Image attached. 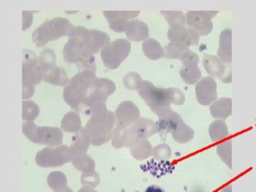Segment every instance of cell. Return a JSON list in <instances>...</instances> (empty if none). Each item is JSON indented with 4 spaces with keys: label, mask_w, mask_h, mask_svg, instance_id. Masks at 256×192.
<instances>
[{
    "label": "cell",
    "mask_w": 256,
    "mask_h": 192,
    "mask_svg": "<svg viewBox=\"0 0 256 192\" xmlns=\"http://www.w3.org/2000/svg\"><path fill=\"white\" fill-rule=\"evenodd\" d=\"M90 116L86 128L92 136V146H100L109 142L117 121L114 112L108 110L105 104L94 108Z\"/></svg>",
    "instance_id": "1"
},
{
    "label": "cell",
    "mask_w": 256,
    "mask_h": 192,
    "mask_svg": "<svg viewBox=\"0 0 256 192\" xmlns=\"http://www.w3.org/2000/svg\"><path fill=\"white\" fill-rule=\"evenodd\" d=\"M96 72L92 69L79 72L64 87V100L73 110L79 112L96 78Z\"/></svg>",
    "instance_id": "2"
},
{
    "label": "cell",
    "mask_w": 256,
    "mask_h": 192,
    "mask_svg": "<svg viewBox=\"0 0 256 192\" xmlns=\"http://www.w3.org/2000/svg\"><path fill=\"white\" fill-rule=\"evenodd\" d=\"M92 30L82 26H74L68 34V40L64 47L63 56L66 62L80 63L85 60L86 52L92 38Z\"/></svg>",
    "instance_id": "3"
},
{
    "label": "cell",
    "mask_w": 256,
    "mask_h": 192,
    "mask_svg": "<svg viewBox=\"0 0 256 192\" xmlns=\"http://www.w3.org/2000/svg\"><path fill=\"white\" fill-rule=\"evenodd\" d=\"M73 24L66 18H57L47 20L32 34V41L38 48L46 46L50 42L68 36Z\"/></svg>",
    "instance_id": "4"
},
{
    "label": "cell",
    "mask_w": 256,
    "mask_h": 192,
    "mask_svg": "<svg viewBox=\"0 0 256 192\" xmlns=\"http://www.w3.org/2000/svg\"><path fill=\"white\" fill-rule=\"evenodd\" d=\"M22 68V98H31L35 86L43 80V74L40 60L36 54L30 50H24Z\"/></svg>",
    "instance_id": "5"
},
{
    "label": "cell",
    "mask_w": 256,
    "mask_h": 192,
    "mask_svg": "<svg viewBox=\"0 0 256 192\" xmlns=\"http://www.w3.org/2000/svg\"><path fill=\"white\" fill-rule=\"evenodd\" d=\"M138 92L146 105L159 118L172 110L168 88H156L151 82L143 80L142 86Z\"/></svg>",
    "instance_id": "6"
},
{
    "label": "cell",
    "mask_w": 256,
    "mask_h": 192,
    "mask_svg": "<svg viewBox=\"0 0 256 192\" xmlns=\"http://www.w3.org/2000/svg\"><path fill=\"white\" fill-rule=\"evenodd\" d=\"M116 90V84L110 79L96 77L88 95L82 102L78 112L92 114V110L96 107L105 105L109 96Z\"/></svg>",
    "instance_id": "7"
},
{
    "label": "cell",
    "mask_w": 256,
    "mask_h": 192,
    "mask_svg": "<svg viewBox=\"0 0 256 192\" xmlns=\"http://www.w3.org/2000/svg\"><path fill=\"white\" fill-rule=\"evenodd\" d=\"M22 132L26 138L36 144L56 146L62 144L64 134L56 127H38L32 121L23 124Z\"/></svg>",
    "instance_id": "8"
},
{
    "label": "cell",
    "mask_w": 256,
    "mask_h": 192,
    "mask_svg": "<svg viewBox=\"0 0 256 192\" xmlns=\"http://www.w3.org/2000/svg\"><path fill=\"white\" fill-rule=\"evenodd\" d=\"M40 65L43 74L44 82L56 86H66L68 82V76L64 68L57 66L56 57L53 50L46 48L40 54Z\"/></svg>",
    "instance_id": "9"
},
{
    "label": "cell",
    "mask_w": 256,
    "mask_h": 192,
    "mask_svg": "<svg viewBox=\"0 0 256 192\" xmlns=\"http://www.w3.org/2000/svg\"><path fill=\"white\" fill-rule=\"evenodd\" d=\"M130 52V42L126 38H118L110 42L101 50V60L106 68L114 70L120 67Z\"/></svg>",
    "instance_id": "10"
},
{
    "label": "cell",
    "mask_w": 256,
    "mask_h": 192,
    "mask_svg": "<svg viewBox=\"0 0 256 192\" xmlns=\"http://www.w3.org/2000/svg\"><path fill=\"white\" fill-rule=\"evenodd\" d=\"M74 158L73 151L66 146L56 148H45L36 154L35 161L42 168H56L63 166Z\"/></svg>",
    "instance_id": "11"
},
{
    "label": "cell",
    "mask_w": 256,
    "mask_h": 192,
    "mask_svg": "<svg viewBox=\"0 0 256 192\" xmlns=\"http://www.w3.org/2000/svg\"><path fill=\"white\" fill-rule=\"evenodd\" d=\"M218 13V11H188L186 14V24L200 36H206L213 30L212 18Z\"/></svg>",
    "instance_id": "12"
},
{
    "label": "cell",
    "mask_w": 256,
    "mask_h": 192,
    "mask_svg": "<svg viewBox=\"0 0 256 192\" xmlns=\"http://www.w3.org/2000/svg\"><path fill=\"white\" fill-rule=\"evenodd\" d=\"M200 36L196 31L186 26L170 28L168 32L170 44L180 50H190V46H197Z\"/></svg>",
    "instance_id": "13"
},
{
    "label": "cell",
    "mask_w": 256,
    "mask_h": 192,
    "mask_svg": "<svg viewBox=\"0 0 256 192\" xmlns=\"http://www.w3.org/2000/svg\"><path fill=\"white\" fill-rule=\"evenodd\" d=\"M204 67L212 78H218L224 84H230L232 82V66L224 64L214 55H204L203 60Z\"/></svg>",
    "instance_id": "14"
},
{
    "label": "cell",
    "mask_w": 256,
    "mask_h": 192,
    "mask_svg": "<svg viewBox=\"0 0 256 192\" xmlns=\"http://www.w3.org/2000/svg\"><path fill=\"white\" fill-rule=\"evenodd\" d=\"M117 127L127 128L140 119V114L137 106L132 101L121 102L116 110Z\"/></svg>",
    "instance_id": "15"
},
{
    "label": "cell",
    "mask_w": 256,
    "mask_h": 192,
    "mask_svg": "<svg viewBox=\"0 0 256 192\" xmlns=\"http://www.w3.org/2000/svg\"><path fill=\"white\" fill-rule=\"evenodd\" d=\"M196 96L198 104L210 106L217 98V84L210 76L202 78L196 85Z\"/></svg>",
    "instance_id": "16"
},
{
    "label": "cell",
    "mask_w": 256,
    "mask_h": 192,
    "mask_svg": "<svg viewBox=\"0 0 256 192\" xmlns=\"http://www.w3.org/2000/svg\"><path fill=\"white\" fill-rule=\"evenodd\" d=\"M182 122L183 120L181 116L174 110H171L164 116L160 117L158 132L160 133V138L162 141L166 139L168 133L174 131Z\"/></svg>",
    "instance_id": "17"
},
{
    "label": "cell",
    "mask_w": 256,
    "mask_h": 192,
    "mask_svg": "<svg viewBox=\"0 0 256 192\" xmlns=\"http://www.w3.org/2000/svg\"><path fill=\"white\" fill-rule=\"evenodd\" d=\"M218 58L224 64H230L232 62V30H224L220 36V48L217 52Z\"/></svg>",
    "instance_id": "18"
},
{
    "label": "cell",
    "mask_w": 256,
    "mask_h": 192,
    "mask_svg": "<svg viewBox=\"0 0 256 192\" xmlns=\"http://www.w3.org/2000/svg\"><path fill=\"white\" fill-rule=\"evenodd\" d=\"M126 36L128 40L132 42H142L148 40L150 36V30L144 22L134 20L130 22Z\"/></svg>",
    "instance_id": "19"
},
{
    "label": "cell",
    "mask_w": 256,
    "mask_h": 192,
    "mask_svg": "<svg viewBox=\"0 0 256 192\" xmlns=\"http://www.w3.org/2000/svg\"><path fill=\"white\" fill-rule=\"evenodd\" d=\"M92 136L86 128L82 130L73 138L70 148L73 151L74 156L86 154L92 144Z\"/></svg>",
    "instance_id": "20"
},
{
    "label": "cell",
    "mask_w": 256,
    "mask_h": 192,
    "mask_svg": "<svg viewBox=\"0 0 256 192\" xmlns=\"http://www.w3.org/2000/svg\"><path fill=\"white\" fill-rule=\"evenodd\" d=\"M210 112L215 119L228 118L232 114V99L220 98L210 106Z\"/></svg>",
    "instance_id": "21"
},
{
    "label": "cell",
    "mask_w": 256,
    "mask_h": 192,
    "mask_svg": "<svg viewBox=\"0 0 256 192\" xmlns=\"http://www.w3.org/2000/svg\"><path fill=\"white\" fill-rule=\"evenodd\" d=\"M104 14L112 31L118 33H126L130 22L124 18L122 11H104Z\"/></svg>",
    "instance_id": "22"
},
{
    "label": "cell",
    "mask_w": 256,
    "mask_h": 192,
    "mask_svg": "<svg viewBox=\"0 0 256 192\" xmlns=\"http://www.w3.org/2000/svg\"><path fill=\"white\" fill-rule=\"evenodd\" d=\"M142 48L144 55L150 60H156L164 57V48L154 38H148L143 42Z\"/></svg>",
    "instance_id": "23"
},
{
    "label": "cell",
    "mask_w": 256,
    "mask_h": 192,
    "mask_svg": "<svg viewBox=\"0 0 256 192\" xmlns=\"http://www.w3.org/2000/svg\"><path fill=\"white\" fill-rule=\"evenodd\" d=\"M60 127L66 132L76 134L82 130V120L78 112H69L62 119Z\"/></svg>",
    "instance_id": "24"
},
{
    "label": "cell",
    "mask_w": 256,
    "mask_h": 192,
    "mask_svg": "<svg viewBox=\"0 0 256 192\" xmlns=\"http://www.w3.org/2000/svg\"><path fill=\"white\" fill-rule=\"evenodd\" d=\"M210 137L214 142H218L229 136L228 129L225 121L217 120L210 126Z\"/></svg>",
    "instance_id": "25"
},
{
    "label": "cell",
    "mask_w": 256,
    "mask_h": 192,
    "mask_svg": "<svg viewBox=\"0 0 256 192\" xmlns=\"http://www.w3.org/2000/svg\"><path fill=\"white\" fill-rule=\"evenodd\" d=\"M180 76L184 82L190 85H194L201 80L202 74L198 66H184L180 70Z\"/></svg>",
    "instance_id": "26"
},
{
    "label": "cell",
    "mask_w": 256,
    "mask_h": 192,
    "mask_svg": "<svg viewBox=\"0 0 256 192\" xmlns=\"http://www.w3.org/2000/svg\"><path fill=\"white\" fill-rule=\"evenodd\" d=\"M72 163L78 171L82 172H92L95 170V162L86 153L74 156Z\"/></svg>",
    "instance_id": "27"
},
{
    "label": "cell",
    "mask_w": 256,
    "mask_h": 192,
    "mask_svg": "<svg viewBox=\"0 0 256 192\" xmlns=\"http://www.w3.org/2000/svg\"><path fill=\"white\" fill-rule=\"evenodd\" d=\"M130 152L136 160H142L152 156L154 149L149 141L144 140L132 146Z\"/></svg>",
    "instance_id": "28"
},
{
    "label": "cell",
    "mask_w": 256,
    "mask_h": 192,
    "mask_svg": "<svg viewBox=\"0 0 256 192\" xmlns=\"http://www.w3.org/2000/svg\"><path fill=\"white\" fill-rule=\"evenodd\" d=\"M160 13L168 21L170 28H181L186 24V15L182 11H161Z\"/></svg>",
    "instance_id": "29"
},
{
    "label": "cell",
    "mask_w": 256,
    "mask_h": 192,
    "mask_svg": "<svg viewBox=\"0 0 256 192\" xmlns=\"http://www.w3.org/2000/svg\"><path fill=\"white\" fill-rule=\"evenodd\" d=\"M171 133L172 134L174 140L180 143L190 142L194 136V132L193 130L186 126L184 122V121L176 130H174Z\"/></svg>",
    "instance_id": "30"
},
{
    "label": "cell",
    "mask_w": 256,
    "mask_h": 192,
    "mask_svg": "<svg viewBox=\"0 0 256 192\" xmlns=\"http://www.w3.org/2000/svg\"><path fill=\"white\" fill-rule=\"evenodd\" d=\"M40 108L34 101H22V119L24 120H35L40 114Z\"/></svg>",
    "instance_id": "31"
},
{
    "label": "cell",
    "mask_w": 256,
    "mask_h": 192,
    "mask_svg": "<svg viewBox=\"0 0 256 192\" xmlns=\"http://www.w3.org/2000/svg\"><path fill=\"white\" fill-rule=\"evenodd\" d=\"M143 80L140 76L136 72H130L124 78V84L126 88L138 90L142 86Z\"/></svg>",
    "instance_id": "32"
},
{
    "label": "cell",
    "mask_w": 256,
    "mask_h": 192,
    "mask_svg": "<svg viewBox=\"0 0 256 192\" xmlns=\"http://www.w3.org/2000/svg\"><path fill=\"white\" fill-rule=\"evenodd\" d=\"M217 152L220 159L223 160L226 164L232 168V140L227 141L217 146Z\"/></svg>",
    "instance_id": "33"
},
{
    "label": "cell",
    "mask_w": 256,
    "mask_h": 192,
    "mask_svg": "<svg viewBox=\"0 0 256 192\" xmlns=\"http://www.w3.org/2000/svg\"><path fill=\"white\" fill-rule=\"evenodd\" d=\"M65 174L62 172H54L50 173L47 178L50 188L53 190H56L58 188H65L66 186L67 180L65 181H58V180H66Z\"/></svg>",
    "instance_id": "34"
},
{
    "label": "cell",
    "mask_w": 256,
    "mask_h": 192,
    "mask_svg": "<svg viewBox=\"0 0 256 192\" xmlns=\"http://www.w3.org/2000/svg\"><path fill=\"white\" fill-rule=\"evenodd\" d=\"M180 60L182 62L184 66H198L200 57L195 52L186 50L183 52Z\"/></svg>",
    "instance_id": "35"
},
{
    "label": "cell",
    "mask_w": 256,
    "mask_h": 192,
    "mask_svg": "<svg viewBox=\"0 0 256 192\" xmlns=\"http://www.w3.org/2000/svg\"><path fill=\"white\" fill-rule=\"evenodd\" d=\"M169 98L170 104L176 106L183 105L185 102V96L184 92L176 88H169Z\"/></svg>",
    "instance_id": "36"
},
{
    "label": "cell",
    "mask_w": 256,
    "mask_h": 192,
    "mask_svg": "<svg viewBox=\"0 0 256 192\" xmlns=\"http://www.w3.org/2000/svg\"><path fill=\"white\" fill-rule=\"evenodd\" d=\"M100 183V178L98 173L96 172H92L84 173L82 176V185H86L88 188H96Z\"/></svg>",
    "instance_id": "37"
},
{
    "label": "cell",
    "mask_w": 256,
    "mask_h": 192,
    "mask_svg": "<svg viewBox=\"0 0 256 192\" xmlns=\"http://www.w3.org/2000/svg\"><path fill=\"white\" fill-rule=\"evenodd\" d=\"M171 154V149L168 144H160L154 148V156L156 160L169 159Z\"/></svg>",
    "instance_id": "38"
},
{
    "label": "cell",
    "mask_w": 256,
    "mask_h": 192,
    "mask_svg": "<svg viewBox=\"0 0 256 192\" xmlns=\"http://www.w3.org/2000/svg\"><path fill=\"white\" fill-rule=\"evenodd\" d=\"M164 58L168 60H178L181 58L183 52L186 50H180L175 47L172 44L166 45L164 47Z\"/></svg>",
    "instance_id": "39"
},
{
    "label": "cell",
    "mask_w": 256,
    "mask_h": 192,
    "mask_svg": "<svg viewBox=\"0 0 256 192\" xmlns=\"http://www.w3.org/2000/svg\"><path fill=\"white\" fill-rule=\"evenodd\" d=\"M32 12H23V28L24 31L26 28H30L33 20V16Z\"/></svg>",
    "instance_id": "40"
},
{
    "label": "cell",
    "mask_w": 256,
    "mask_h": 192,
    "mask_svg": "<svg viewBox=\"0 0 256 192\" xmlns=\"http://www.w3.org/2000/svg\"><path fill=\"white\" fill-rule=\"evenodd\" d=\"M144 192H166V191L164 188L158 186V185H151V186H148Z\"/></svg>",
    "instance_id": "41"
},
{
    "label": "cell",
    "mask_w": 256,
    "mask_h": 192,
    "mask_svg": "<svg viewBox=\"0 0 256 192\" xmlns=\"http://www.w3.org/2000/svg\"><path fill=\"white\" fill-rule=\"evenodd\" d=\"M54 192H74L70 190L68 186H65V188H58V190H54Z\"/></svg>",
    "instance_id": "42"
},
{
    "label": "cell",
    "mask_w": 256,
    "mask_h": 192,
    "mask_svg": "<svg viewBox=\"0 0 256 192\" xmlns=\"http://www.w3.org/2000/svg\"><path fill=\"white\" fill-rule=\"evenodd\" d=\"M78 192H98L96 191H94V190L90 188H88V186H85V188H80V190Z\"/></svg>",
    "instance_id": "43"
}]
</instances>
